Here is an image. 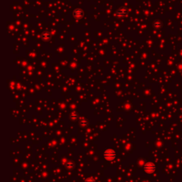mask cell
I'll return each mask as SVG.
<instances>
[{
	"label": "cell",
	"instance_id": "obj_1",
	"mask_svg": "<svg viewBox=\"0 0 182 182\" xmlns=\"http://www.w3.org/2000/svg\"><path fill=\"white\" fill-rule=\"evenodd\" d=\"M104 156H105V157L107 159L112 160V159H113L115 157L116 153H115V151L112 150H106L105 151Z\"/></svg>",
	"mask_w": 182,
	"mask_h": 182
},
{
	"label": "cell",
	"instance_id": "obj_2",
	"mask_svg": "<svg viewBox=\"0 0 182 182\" xmlns=\"http://www.w3.org/2000/svg\"><path fill=\"white\" fill-rule=\"evenodd\" d=\"M86 182H95V180L94 179H88L86 180Z\"/></svg>",
	"mask_w": 182,
	"mask_h": 182
}]
</instances>
